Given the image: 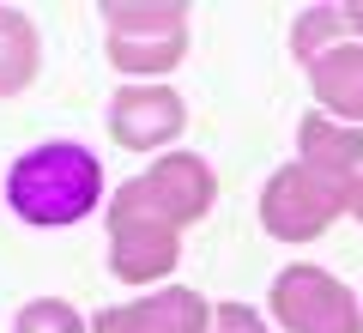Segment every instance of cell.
I'll use <instances>...</instances> for the list:
<instances>
[{"instance_id":"1","label":"cell","mask_w":363,"mask_h":333,"mask_svg":"<svg viewBox=\"0 0 363 333\" xmlns=\"http://www.w3.org/2000/svg\"><path fill=\"white\" fill-rule=\"evenodd\" d=\"M6 200L25 224H79L85 212H97L104 200V164L73 140H49V146H30L25 158L13 164L6 176Z\"/></svg>"},{"instance_id":"2","label":"cell","mask_w":363,"mask_h":333,"mask_svg":"<svg viewBox=\"0 0 363 333\" xmlns=\"http://www.w3.org/2000/svg\"><path fill=\"white\" fill-rule=\"evenodd\" d=\"M104 43L121 73H169L188 55L182 0H104Z\"/></svg>"},{"instance_id":"3","label":"cell","mask_w":363,"mask_h":333,"mask_svg":"<svg viewBox=\"0 0 363 333\" xmlns=\"http://www.w3.org/2000/svg\"><path fill=\"white\" fill-rule=\"evenodd\" d=\"M351 188H357L351 176H333V170H315V164L297 158V164H285L267 182V194H260V224L279 243H309V236H321L351 206Z\"/></svg>"},{"instance_id":"4","label":"cell","mask_w":363,"mask_h":333,"mask_svg":"<svg viewBox=\"0 0 363 333\" xmlns=\"http://www.w3.org/2000/svg\"><path fill=\"white\" fill-rule=\"evenodd\" d=\"M182 261V224L145 206L140 194L121 182L109 200V273L121 285H157Z\"/></svg>"},{"instance_id":"5","label":"cell","mask_w":363,"mask_h":333,"mask_svg":"<svg viewBox=\"0 0 363 333\" xmlns=\"http://www.w3.org/2000/svg\"><path fill=\"white\" fill-rule=\"evenodd\" d=\"M267 309L285 333H363V303L351 297V285H339L333 273L309 267V261L272 279Z\"/></svg>"},{"instance_id":"6","label":"cell","mask_w":363,"mask_h":333,"mask_svg":"<svg viewBox=\"0 0 363 333\" xmlns=\"http://www.w3.org/2000/svg\"><path fill=\"white\" fill-rule=\"evenodd\" d=\"M188 128V109L169 85H121L109 97V133L128 152H157Z\"/></svg>"},{"instance_id":"7","label":"cell","mask_w":363,"mask_h":333,"mask_svg":"<svg viewBox=\"0 0 363 333\" xmlns=\"http://www.w3.org/2000/svg\"><path fill=\"white\" fill-rule=\"evenodd\" d=\"M212 315H218V309H206V297L169 285V291H157V297L104 309V315L91 321V333H212Z\"/></svg>"},{"instance_id":"8","label":"cell","mask_w":363,"mask_h":333,"mask_svg":"<svg viewBox=\"0 0 363 333\" xmlns=\"http://www.w3.org/2000/svg\"><path fill=\"white\" fill-rule=\"evenodd\" d=\"M309 67V85H315V103H321L333 121H345V128H363V49L357 43H333V49H321Z\"/></svg>"},{"instance_id":"9","label":"cell","mask_w":363,"mask_h":333,"mask_svg":"<svg viewBox=\"0 0 363 333\" xmlns=\"http://www.w3.org/2000/svg\"><path fill=\"white\" fill-rule=\"evenodd\" d=\"M297 158L315 170H333V176H363V128H345L333 116H303L297 128Z\"/></svg>"},{"instance_id":"10","label":"cell","mask_w":363,"mask_h":333,"mask_svg":"<svg viewBox=\"0 0 363 333\" xmlns=\"http://www.w3.org/2000/svg\"><path fill=\"white\" fill-rule=\"evenodd\" d=\"M351 37H363V0H345V6H309V13H297V25H291V49H297L303 61H315L321 49L351 43Z\"/></svg>"},{"instance_id":"11","label":"cell","mask_w":363,"mask_h":333,"mask_svg":"<svg viewBox=\"0 0 363 333\" xmlns=\"http://www.w3.org/2000/svg\"><path fill=\"white\" fill-rule=\"evenodd\" d=\"M37 79V25L18 6H0V97H13Z\"/></svg>"},{"instance_id":"12","label":"cell","mask_w":363,"mask_h":333,"mask_svg":"<svg viewBox=\"0 0 363 333\" xmlns=\"http://www.w3.org/2000/svg\"><path fill=\"white\" fill-rule=\"evenodd\" d=\"M18 333H85V321H79V309L67 297H37L18 315Z\"/></svg>"},{"instance_id":"13","label":"cell","mask_w":363,"mask_h":333,"mask_svg":"<svg viewBox=\"0 0 363 333\" xmlns=\"http://www.w3.org/2000/svg\"><path fill=\"white\" fill-rule=\"evenodd\" d=\"M212 333H267V321H260L248 303H218V315H212Z\"/></svg>"},{"instance_id":"14","label":"cell","mask_w":363,"mask_h":333,"mask_svg":"<svg viewBox=\"0 0 363 333\" xmlns=\"http://www.w3.org/2000/svg\"><path fill=\"white\" fill-rule=\"evenodd\" d=\"M351 212H357V224H363V176H357V188H351Z\"/></svg>"}]
</instances>
